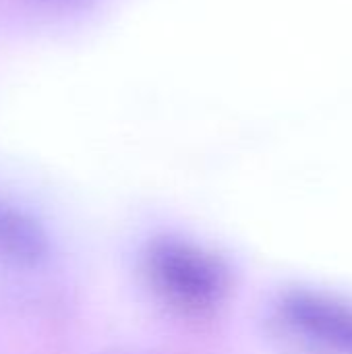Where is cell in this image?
Returning a JSON list of instances; mask_svg holds the SVG:
<instances>
[{
	"instance_id": "2",
	"label": "cell",
	"mask_w": 352,
	"mask_h": 354,
	"mask_svg": "<svg viewBox=\"0 0 352 354\" xmlns=\"http://www.w3.org/2000/svg\"><path fill=\"white\" fill-rule=\"evenodd\" d=\"M282 319L297 332L352 353V311L328 299L290 292L280 301Z\"/></svg>"
},
{
	"instance_id": "3",
	"label": "cell",
	"mask_w": 352,
	"mask_h": 354,
	"mask_svg": "<svg viewBox=\"0 0 352 354\" xmlns=\"http://www.w3.org/2000/svg\"><path fill=\"white\" fill-rule=\"evenodd\" d=\"M48 257V236L27 212L0 203V259L21 268H35Z\"/></svg>"
},
{
	"instance_id": "1",
	"label": "cell",
	"mask_w": 352,
	"mask_h": 354,
	"mask_svg": "<svg viewBox=\"0 0 352 354\" xmlns=\"http://www.w3.org/2000/svg\"><path fill=\"white\" fill-rule=\"evenodd\" d=\"M143 272L156 295L185 313H205L228 292L226 266L205 249L174 236L154 239L143 253Z\"/></svg>"
}]
</instances>
